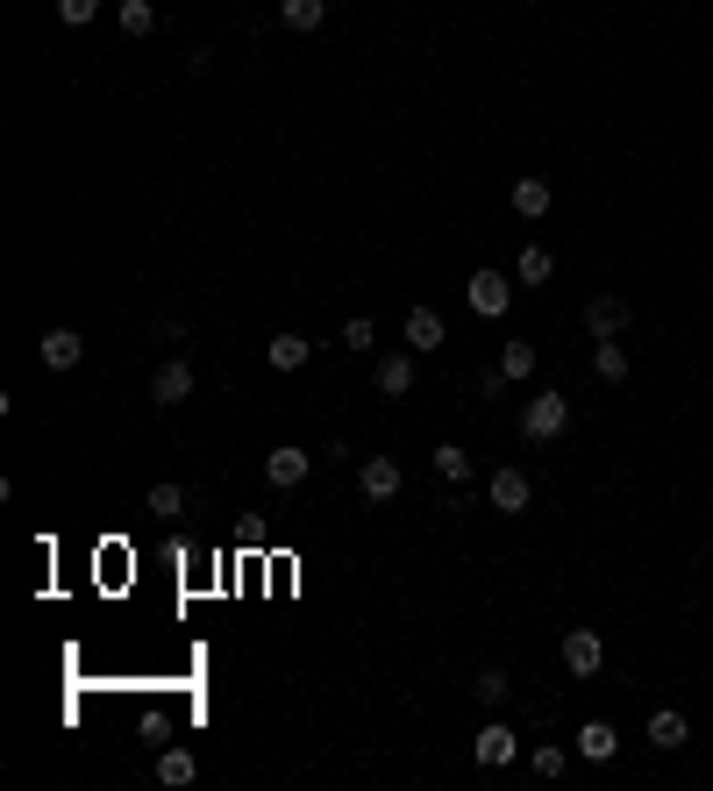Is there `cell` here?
Listing matches in <instances>:
<instances>
[{"instance_id": "cell-21", "label": "cell", "mask_w": 713, "mask_h": 791, "mask_svg": "<svg viewBox=\"0 0 713 791\" xmlns=\"http://www.w3.org/2000/svg\"><path fill=\"white\" fill-rule=\"evenodd\" d=\"M429 464H435V478H443V485H472V456H464L457 443H443Z\"/></svg>"}, {"instance_id": "cell-14", "label": "cell", "mask_w": 713, "mask_h": 791, "mask_svg": "<svg viewBox=\"0 0 713 791\" xmlns=\"http://www.w3.org/2000/svg\"><path fill=\"white\" fill-rule=\"evenodd\" d=\"M649 741H657V749H685V741H692V720H685L678 706H657V713H649Z\"/></svg>"}, {"instance_id": "cell-28", "label": "cell", "mask_w": 713, "mask_h": 791, "mask_svg": "<svg viewBox=\"0 0 713 791\" xmlns=\"http://www.w3.org/2000/svg\"><path fill=\"white\" fill-rule=\"evenodd\" d=\"M57 14H65L72 29H86V22H94V14H100V0H57Z\"/></svg>"}, {"instance_id": "cell-6", "label": "cell", "mask_w": 713, "mask_h": 791, "mask_svg": "<svg viewBox=\"0 0 713 791\" xmlns=\"http://www.w3.org/2000/svg\"><path fill=\"white\" fill-rule=\"evenodd\" d=\"M557 657H564V671H571V678H593L599 663H606V642H599L593 628H571L564 642H557Z\"/></svg>"}, {"instance_id": "cell-23", "label": "cell", "mask_w": 713, "mask_h": 791, "mask_svg": "<svg viewBox=\"0 0 713 791\" xmlns=\"http://www.w3.org/2000/svg\"><path fill=\"white\" fill-rule=\"evenodd\" d=\"M507 692H514V678H507V671H478V684H472V698H478L485 713L507 706Z\"/></svg>"}, {"instance_id": "cell-11", "label": "cell", "mask_w": 713, "mask_h": 791, "mask_svg": "<svg viewBox=\"0 0 713 791\" xmlns=\"http://www.w3.org/2000/svg\"><path fill=\"white\" fill-rule=\"evenodd\" d=\"M400 336H407L414 357H429V349L450 343V328H443V314H435V307H407V328H400Z\"/></svg>"}, {"instance_id": "cell-25", "label": "cell", "mask_w": 713, "mask_h": 791, "mask_svg": "<svg viewBox=\"0 0 713 791\" xmlns=\"http://www.w3.org/2000/svg\"><path fill=\"white\" fill-rule=\"evenodd\" d=\"M564 763L571 756L557 749V741H536V749H528V770H536V778H564Z\"/></svg>"}, {"instance_id": "cell-26", "label": "cell", "mask_w": 713, "mask_h": 791, "mask_svg": "<svg viewBox=\"0 0 713 791\" xmlns=\"http://www.w3.org/2000/svg\"><path fill=\"white\" fill-rule=\"evenodd\" d=\"M343 349H350V357H371V349H378V328L364 322V314H350V322H343Z\"/></svg>"}, {"instance_id": "cell-19", "label": "cell", "mask_w": 713, "mask_h": 791, "mask_svg": "<svg viewBox=\"0 0 713 791\" xmlns=\"http://www.w3.org/2000/svg\"><path fill=\"white\" fill-rule=\"evenodd\" d=\"M499 378H507V386L536 378V343H507V349H499Z\"/></svg>"}, {"instance_id": "cell-3", "label": "cell", "mask_w": 713, "mask_h": 791, "mask_svg": "<svg viewBox=\"0 0 713 791\" xmlns=\"http://www.w3.org/2000/svg\"><path fill=\"white\" fill-rule=\"evenodd\" d=\"M193 386H201V378H193V364H186V357H164L158 371H150V400H158V407H186V400H193Z\"/></svg>"}, {"instance_id": "cell-5", "label": "cell", "mask_w": 713, "mask_h": 791, "mask_svg": "<svg viewBox=\"0 0 713 791\" xmlns=\"http://www.w3.org/2000/svg\"><path fill=\"white\" fill-rule=\"evenodd\" d=\"M464 300H472V314H485V322H499V314L514 307V279H499V271H472V285H464Z\"/></svg>"}, {"instance_id": "cell-1", "label": "cell", "mask_w": 713, "mask_h": 791, "mask_svg": "<svg viewBox=\"0 0 713 791\" xmlns=\"http://www.w3.org/2000/svg\"><path fill=\"white\" fill-rule=\"evenodd\" d=\"M564 429H571V400L564 392H536V400L521 407V435L528 443H557Z\"/></svg>"}, {"instance_id": "cell-7", "label": "cell", "mask_w": 713, "mask_h": 791, "mask_svg": "<svg viewBox=\"0 0 713 791\" xmlns=\"http://www.w3.org/2000/svg\"><path fill=\"white\" fill-rule=\"evenodd\" d=\"M371 386H378V400H407V392H414V349L378 357V364H371Z\"/></svg>"}, {"instance_id": "cell-22", "label": "cell", "mask_w": 713, "mask_h": 791, "mask_svg": "<svg viewBox=\"0 0 713 791\" xmlns=\"http://www.w3.org/2000/svg\"><path fill=\"white\" fill-rule=\"evenodd\" d=\"M307 357H314L307 336H271V371H300Z\"/></svg>"}, {"instance_id": "cell-8", "label": "cell", "mask_w": 713, "mask_h": 791, "mask_svg": "<svg viewBox=\"0 0 713 791\" xmlns=\"http://www.w3.org/2000/svg\"><path fill=\"white\" fill-rule=\"evenodd\" d=\"M357 485H364V499L371 507H386V499H400V485H407V470L392 464V456H364V470H357Z\"/></svg>"}, {"instance_id": "cell-24", "label": "cell", "mask_w": 713, "mask_h": 791, "mask_svg": "<svg viewBox=\"0 0 713 791\" xmlns=\"http://www.w3.org/2000/svg\"><path fill=\"white\" fill-rule=\"evenodd\" d=\"M121 29L129 36H158V0H121Z\"/></svg>"}, {"instance_id": "cell-16", "label": "cell", "mask_w": 713, "mask_h": 791, "mask_svg": "<svg viewBox=\"0 0 713 791\" xmlns=\"http://www.w3.org/2000/svg\"><path fill=\"white\" fill-rule=\"evenodd\" d=\"M514 279H521V285H550L557 279V257L542 250V242H528V250L514 257Z\"/></svg>"}, {"instance_id": "cell-17", "label": "cell", "mask_w": 713, "mask_h": 791, "mask_svg": "<svg viewBox=\"0 0 713 791\" xmlns=\"http://www.w3.org/2000/svg\"><path fill=\"white\" fill-rule=\"evenodd\" d=\"M593 371L606 378V386H620V378H628V349H620V336H599V343H593Z\"/></svg>"}, {"instance_id": "cell-2", "label": "cell", "mask_w": 713, "mask_h": 791, "mask_svg": "<svg viewBox=\"0 0 713 791\" xmlns=\"http://www.w3.org/2000/svg\"><path fill=\"white\" fill-rule=\"evenodd\" d=\"M514 756H521V741H514L507 720H485L478 735H472V763H478V770H507Z\"/></svg>"}, {"instance_id": "cell-12", "label": "cell", "mask_w": 713, "mask_h": 791, "mask_svg": "<svg viewBox=\"0 0 713 791\" xmlns=\"http://www.w3.org/2000/svg\"><path fill=\"white\" fill-rule=\"evenodd\" d=\"M585 328H593V343L599 336H620V328H628V300H620V293H593V300H585Z\"/></svg>"}, {"instance_id": "cell-13", "label": "cell", "mask_w": 713, "mask_h": 791, "mask_svg": "<svg viewBox=\"0 0 713 791\" xmlns=\"http://www.w3.org/2000/svg\"><path fill=\"white\" fill-rule=\"evenodd\" d=\"M550 201H557L550 178H536V172L514 178V215H521V221H542V215H550Z\"/></svg>"}, {"instance_id": "cell-15", "label": "cell", "mask_w": 713, "mask_h": 791, "mask_svg": "<svg viewBox=\"0 0 713 791\" xmlns=\"http://www.w3.org/2000/svg\"><path fill=\"white\" fill-rule=\"evenodd\" d=\"M614 749H620V735L606 720H585L579 727V756H585V763H614Z\"/></svg>"}, {"instance_id": "cell-27", "label": "cell", "mask_w": 713, "mask_h": 791, "mask_svg": "<svg viewBox=\"0 0 713 791\" xmlns=\"http://www.w3.org/2000/svg\"><path fill=\"white\" fill-rule=\"evenodd\" d=\"M143 507H150V513H158V521H172V513H179V507H186V492H179V485H172V478H158V485H150V499H143Z\"/></svg>"}, {"instance_id": "cell-4", "label": "cell", "mask_w": 713, "mask_h": 791, "mask_svg": "<svg viewBox=\"0 0 713 791\" xmlns=\"http://www.w3.org/2000/svg\"><path fill=\"white\" fill-rule=\"evenodd\" d=\"M307 470H314V456L300 449V443H279L264 456V485L271 492H293V485H307Z\"/></svg>"}, {"instance_id": "cell-10", "label": "cell", "mask_w": 713, "mask_h": 791, "mask_svg": "<svg viewBox=\"0 0 713 791\" xmlns=\"http://www.w3.org/2000/svg\"><path fill=\"white\" fill-rule=\"evenodd\" d=\"M485 499H493V513H528L536 485H528V470H493V478H485Z\"/></svg>"}, {"instance_id": "cell-9", "label": "cell", "mask_w": 713, "mask_h": 791, "mask_svg": "<svg viewBox=\"0 0 713 791\" xmlns=\"http://www.w3.org/2000/svg\"><path fill=\"white\" fill-rule=\"evenodd\" d=\"M36 357H43V371H79V357H86V336H79V328H43Z\"/></svg>"}, {"instance_id": "cell-20", "label": "cell", "mask_w": 713, "mask_h": 791, "mask_svg": "<svg viewBox=\"0 0 713 791\" xmlns=\"http://www.w3.org/2000/svg\"><path fill=\"white\" fill-rule=\"evenodd\" d=\"M279 14H285V29H300V36H307V29L328 22V0H279Z\"/></svg>"}, {"instance_id": "cell-18", "label": "cell", "mask_w": 713, "mask_h": 791, "mask_svg": "<svg viewBox=\"0 0 713 791\" xmlns=\"http://www.w3.org/2000/svg\"><path fill=\"white\" fill-rule=\"evenodd\" d=\"M201 778V763H193V749H158V784H193Z\"/></svg>"}]
</instances>
